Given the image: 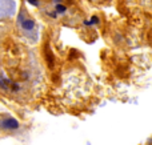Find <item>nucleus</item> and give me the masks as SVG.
I'll return each mask as SVG.
<instances>
[{"instance_id":"f257e3e1","label":"nucleus","mask_w":152,"mask_h":145,"mask_svg":"<svg viewBox=\"0 0 152 145\" xmlns=\"http://www.w3.org/2000/svg\"><path fill=\"white\" fill-rule=\"evenodd\" d=\"M15 1H0V17L11 16L15 11Z\"/></svg>"},{"instance_id":"f03ea898","label":"nucleus","mask_w":152,"mask_h":145,"mask_svg":"<svg viewBox=\"0 0 152 145\" xmlns=\"http://www.w3.org/2000/svg\"><path fill=\"white\" fill-rule=\"evenodd\" d=\"M0 128L4 130H13V129H18L19 128V121L16 119H4V120H0Z\"/></svg>"},{"instance_id":"7ed1b4c3","label":"nucleus","mask_w":152,"mask_h":145,"mask_svg":"<svg viewBox=\"0 0 152 145\" xmlns=\"http://www.w3.org/2000/svg\"><path fill=\"white\" fill-rule=\"evenodd\" d=\"M19 23H20L21 28L24 29V31H32V29L35 28V25H36V23H35V20H32V19L29 17H21V13L20 16H19Z\"/></svg>"},{"instance_id":"20e7f679","label":"nucleus","mask_w":152,"mask_h":145,"mask_svg":"<svg viewBox=\"0 0 152 145\" xmlns=\"http://www.w3.org/2000/svg\"><path fill=\"white\" fill-rule=\"evenodd\" d=\"M95 23H99V17H97V16H94L91 20H86V21H84V24H86V25H91V24H95Z\"/></svg>"},{"instance_id":"39448f33","label":"nucleus","mask_w":152,"mask_h":145,"mask_svg":"<svg viewBox=\"0 0 152 145\" xmlns=\"http://www.w3.org/2000/svg\"><path fill=\"white\" fill-rule=\"evenodd\" d=\"M56 11H59L60 13H64L66 12V7L61 5V4H56Z\"/></svg>"},{"instance_id":"423d86ee","label":"nucleus","mask_w":152,"mask_h":145,"mask_svg":"<svg viewBox=\"0 0 152 145\" xmlns=\"http://www.w3.org/2000/svg\"><path fill=\"white\" fill-rule=\"evenodd\" d=\"M28 3H29V4H32V5H36V7L39 5V3H37V1H34V0H28Z\"/></svg>"}]
</instances>
